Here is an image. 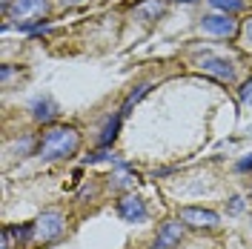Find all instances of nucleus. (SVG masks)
Instances as JSON below:
<instances>
[{
	"instance_id": "nucleus-1",
	"label": "nucleus",
	"mask_w": 252,
	"mask_h": 249,
	"mask_svg": "<svg viewBox=\"0 0 252 249\" xmlns=\"http://www.w3.org/2000/svg\"><path fill=\"white\" fill-rule=\"evenodd\" d=\"M80 146V135L75 126H49L37 140V157L43 160H63L72 157Z\"/></svg>"
},
{
	"instance_id": "nucleus-2",
	"label": "nucleus",
	"mask_w": 252,
	"mask_h": 249,
	"mask_svg": "<svg viewBox=\"0 0 252 249\" xmlns=\"http://www.w3.org/2000/svg\"><path fill=\"white\" fill-rule=\"evenodd\" d=\"M9 17L15 20L17 26H26V23H37L43 20L49 12V0H12L6 6Z\"/></svg>"
},
{
	"instance_id": "nucleus-3",
	"label": "nucleus",
	"mask_w": 252,
	"mask_h": 249,
	"mask_svg": "<svg viewBox=\"0 0 252 249\" xmlns=\"http://www.w3.org/2000/svg\"><path fill=\"white\" fill-rule=\"evenodd\" d=\"M63 232H66V220H63L61 212H43L34 220V235L40 244H52V241L63 238Z\"/></svg>"
},
{
	"instance_id": "nucleus-4",
	"label": "nucleus",
	"mask_w": 252,
	"mask_h": 249,
	"mask_svg": "<svg viewBox=\"0 0 252 249\" xmlns=\"http://www.w3.org/2000/svg\"><path fill=\"white\" fill-rule=\"evenodd\" d=\"M178 220H184L187 226H195V229H215L220 223L218 212L201 209V206H184V209L178 212Z\"/></svg>"
},
{
	"instance_id": "nucleus-5",
	"label": "nucleus",
	"mask_w": 252,
	"mask_h": 249,
	"mask_svg": "<svg viewBox=\"0 0 252 249\" xmlns=\"http://www.w3.org/2000/svg\"><path fill=\"white\" fill-rule=\"evenodd\" d=\"M201 29L215 34V37H235L238 23L232 20V15H206L201 17Z\"/></svg>"
},
{
	"instance_id": "nucleus-6",
	"label": "nucleus",
	"mask_w": 252,
	"mask_h": 249,
	"mask_svg": "<svg viewBox=\"0 0 252 249\" xmlns=\"http://www.w3.org/2000/svg\"><path fill=\"white\" fill-rule=\"evenodd\" d=\"M181 238H184V226H181V220H166V223L158 229L155 241H152V249H178Z\"/></svg>"
},
{
	"instance_id": "nucleus-7",
	"label": "nucleus",
	"mask_w": 252,
	"mask_h": 249,
	"mask_svg": "<svg viewBox=\"0 0 252 249\" xmlns=\"http://www.w3.org/2000/svg\"><path fill=\"white\" fill-rule=\"evenodd\" d=\"M198 66H201L204 72H209V75H215L218 80H226V83L235 78V66H232V61L218 58V55H204V58L198 61Z\"/></svg>"
},
{
	"instance_id": "nucleus-8",
	"label": "nucleus",
	"mask_w": 252,
	"mask_h": 249,
	"mask_svg": "<svg viewBox=\"0 0 252 249\" xmlns=\"http://www.w3.org/2000/svg\"><path fill=\"white\" fill-rule=\"evenodd\" d=\"M118 215L129 223H141L146 220V206H143L141 198H135V195H124L121 203H118Z\"/></svg>"
},
{
	"instance_id": "nucleus-9",
	"label": "nucleus",
	"mask_w": 252,
	"mask_h": 249,
	"mask_svg": "<svg viewBox=\"0 0 252 249\" xmlns=\"http://www.w3.org/2000/svg\"><path fill=\"white\" fill-rule=\"evenodd\" d=\"M32 118H34L37 124H52V121L58 118V103H55L52 97H37L34 106H32Z\"/></svg>"
},
{
	"instance_id": "nucleus-10",
	"label": "nucleus",
	"mask_w": 252,
	"mask_h": 249,
	"mask_svg": "<svg viewBox=\"0 0 252 249\" xmlns=\"http://www.w3.org/2000/svg\"><path fill=\"white\" fill-rule=\"evenodd\" d=\"M160 12H163V3H160V0H146L141 6H135V17H138V20H146V23L158 20Z\"/></svg>"
},
{
	"instance_id": "nucleus-11",
	"label": "nucleus",
	"mask_w": 252,
	"mask_h": 249,
	"mask_svg": "<svg viewBox=\"0 0 252 249\" xmlns=\"http://www.w3.org/2000/svg\"><path fill=\"white\" fill-rule=\"evenodd\" d=\"M121 121H124V115H121V112H118L115 118H109V121H106V126H103V132H100V140H97V143H100L103 149H106V146H112V140L118 138V129H121Z\"/></svg>"
},
{
	"instance_id": "nucleus-12",
	"label": "nucleus",
	"mask_w": 252,
	"mask_h": 249,
	"mask_svg": "<svg viewBox=\"0 0 252 249\" xmlns=\"http://www.w3.org/2000/svg\"><path fill=\"white\" fill-rule=\"evenodd\" d=\"M215 9H220V15H235V12H241L247 3L244 0H209Z\"/></svg>"
},
{
	"instance_id": "nucleus-13",
	"label": "nucleus",
	"mask_w": 252,
	"mask_h": 249,
	"mask_svg": "<svg viewBox=\"0 0 252 249\" xmlns=\"http://www.w3.org/2000/svg\"><path fill=\"white\" fill-rule=\"evenodd\" d=\"M146 92H149V86H138L135 92H129V97H126V103H124V109H121V115H129V109H132V106H135V103H138V100H141Z\"/></svg>"
},
{
	"instance_id": "nucleus-14",
	"label": "nucleus",
	"mask_w": 252,
	"mask_h": 249,
	"mask_svg": "<svg viewBox=\"0 0 252 249\" xmlns=\"http://www.w3.org/2000/svg\"><path fill=\"white\" fill-rule=\"evenodd\" d=\"M241 103H252V80L244 83V89H241Z\"/></svg>"
},
{
	"instance_id": "nucleus-15",
	"label": "nucleus",
	"mask_w": 252,
	"mask_h": 249,
	"mask_svg": "<svg viewBox=\"0 0 252 249\" xmlns=\"http://www.w3.org/2000/svg\"><path fill=\"white\" fill-rule=\"evenodd\" d=\"M229 212H232V215L244 212V201H241V198H232V201H229Z\"/></svg>"
},
{
	"instance_id": "nucleus-16",
	"label": "nucleus",
	"mask_w": 252,
	"mask_h": 249,
	"mask_svg": "<svg viewBox=\"0 0 252 249\" xmlns=\"http://www.w3.org/2000/svg\"><path fill=\"white\" fill-rule=\"evenodd\" d=\"M238 172H252V155L244 157V160H238Z\"/></svg>"
},
{
	"instance_id": "nucleus-17",
	"label": "nucleus",
	"mask_w": 252,
	"mask_h": 249,
	"mask_svg": "<svg viewBox=\"0 0 252 249\" xmlns=\"http://www.w3.org/2000/svg\"><path fill=\"white\" fill-rule=\"evenodd\" d=\"M244 34H247V40L252 43V17L247 20V26H244Z\"/></svg>"
},
{
	"instance_id": "nucleus-18",
	"label": "nucleus",
	"mask_w": 252,
	"mask_h": 249,
	"mask_svg": "<svg viewBox=\"0 0 252 249\" xmlns=\"http://www.w3.org/2000/svg\"><path fill=\"white\" fill-rule=\"evenodd\" d=\"M63 6H80V3H86V0H61Z\"/></svg>"
},
{
	"instance_id": "nucleus-19",
	"label": "nucleus",
	"mask_w": 252,
	"mask_h": 249,
	"mask_svg": "<svg viewBox=\"0 0 252 249\" xmlns=\"http://www.w3.org/2000/svg\"><path fill=\"white\" fill-rule=\"evenodd\" d=\"M175 3H195V0H175Z\"/></svg>"
},
{
	"instance_id": "nucleus-20",
	"label": "nucleus",
	"mask_w": 252,
	"mask_h": 249,
	"mask_svg": "<svg viewBox=\"0 0 252 249\" xmlns=\"http://www.w3.org/2000/svg\"><path fill=\"white\" fill-rule=\"evenodd\" d=\"M247 135H250V138H252V126H250V132H247Z\"/></svg>"
},
{
	"instance_id": "nucleus-21",
	"label": "nucleus",
	"mask_w": 252,
	"mask_h": 249,
	"mask_svg": "<svg viewBox=\"0 0 252 249\" xmlns=\"http://www.w3.org/2000/svg\"><path fill=\"white\" fill-rule=\"evenodd\" d=\"M250 195H252V189H250Z\"/></svg>"
}]
</instances>
